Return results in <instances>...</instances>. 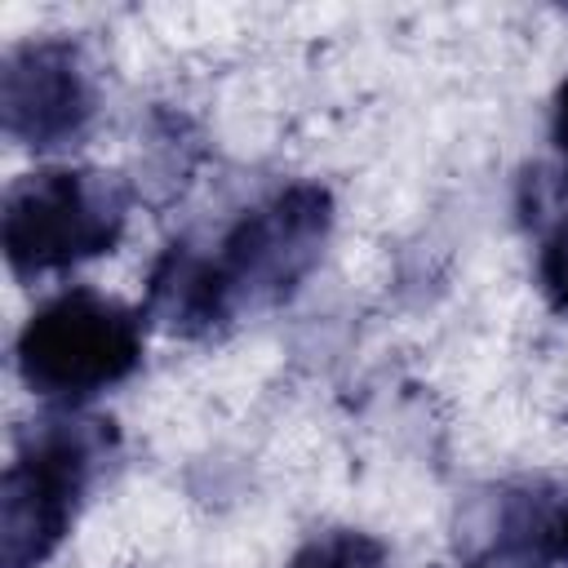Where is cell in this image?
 I'll return each mask as SVG.
<instances>
[{
	"instance_id": "cell-1",
	"label": "cell",
	"mask_w": 568,
	"mask_h": 568,
	"mask_svg": "<svg viewBox=\"0 0 568 568\" xmlns=\"http://www.w3.org/2000/svg\"><path fill=\"white\" fill-rule=\"evenodd\" d=\"M115 444L102 417H49L31 426L0 484V564L40 568L75 524V510Z\"/></svg>"
},
{
	"instance_id": "cell-2",
	"label": "cell",
	"mask_w": 568,
	"mask_h": 568,
	"mask_svg": "<svg viewBox=\"0 0 568 568\" xmlns=\"http://www.w3.org/2000/svg\"><path fill=\"white\" fill-rule=\"evenodd\" d=\"M129 186L98 169H40L9 186L0 240L13 275L36 280L111 253L124 235Z\"/></svg>"
},
{
	"instance_id": "cell-3",
	"label": "cell",
	"mask_w": 568,
	"mask_h": 568,
	"mask_svg": "<svg viewBox=\"0 0 568 568\" xmlns=\"http://www.w3.org/2000/svg\"><path fill=\"white\" fill-rule=\"evenodd\" d=\"M142 364V315L89 293L67 288L49 297L18 333L22 382L58 404H80Z\"/></svg>"
},
{
	"instance_id": "cell-4",
	"label": "cell",
	"mask_w": 568,
	"mask_h": 568,
	"mask_svg": "<svg viewBox=\"0 0 568 568\" xmlns=\"http://www.w3.org/2000/svg\"><path fill=\"white\" fill-rule=\"evenodd\" d=\"M333 226V200L315 182H293L248 209L209 257L226 320L284 302L320 262Z\"/></svg>"
},
{
	"instance_id": "cell-5",
	"label": "cell",
	"mask_w": 568,
	"mask_h": 568,
	"mask_svg": "<svg viewBox=\"0 0 568 568\" xmlns=\"http://www.w3.org/2000/svg\"><path fill=\"white\" fill-rule=\"evenodd\" d=\"M93 80L71 40H31L4 58L0 111L4 133L22 146L53 151L75 142L93 120Z\"/></svg>"
},
{
	"instance_id": "cell-6",
	"label": "cell",
	"mask_w": 568,
	"mask_h": 568,
	"mask_svg": "<svg viewBox=\"0 0 568 568\" xmlns=\"http://www.w3.org/2000/svg\"><path fill=\"white\" fill-rule=\"evenodd\" d=\"M466 568H568V484L524 479L501 488L488 541Z\"/></svg>"
},
{
	"instance_id": "cell-7",
	"label": "cell",
	"mask_w": 568,
	"mask_h": 568,
	"mask_svg": "<svg viewBox=\"0 0 568 568\" xmlns=\"http://www.w3.org/2000/svg\"><path fill=\"white\" fill-rule=\"evenodd\" d=\"M146 315L160 320L178 337H209L213 328L231 324L222 311V297L213 288L209 257L195 244L178 240L160 253V262L151 266V280H146Z\"/></svg>"
},
{
	"instance_id": "cell-8",
	"label": "cell",
	"mask_w": 568,
	"mask_h": 568,
	"mask_svg": "<svg viewBox=\"0 0 568 568\" xmlns=\"http://www.w3.org/2000/svg\"><path fill=\"white\" fill-rule=\"evenodd\" d=\"M524 213L541 226L537 275L546 302L568 315V173H528L524 178Z\"/></svg>"
},
{
	"instance_id": "cell-9",
	"label": "cell",
	"mask_w": 568,
	"mask_h": 568,
	"mask_svg": "<svg viewBox=\"0 0 568 568\" xmlns=\"http://www.w3.org/2000/svg\"><path fill=\"white\" fill-rule=\"evenodd\" d=\"M288 568H390V555L377 537L368 532H355V528H333V532H320L311 537L293 559Z\"/></svg>"
},
{
	"instance_id": "cell-10",
	"label": "cell",
	"mask_w": 568,
	"mask_h": 568,
	"mask_svg": "<svg viewBox=\"0 0 568 568\" xmlns=\"http://www.w3.org/2000/svg\"><path fill=\"white\" fill-rule=\"evenodd\" d=\"M550 133H555V146L568 155V80L559 84L555 93V115H550Z\"/></svg>"
}]
</instances>
